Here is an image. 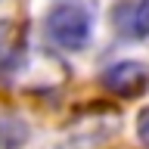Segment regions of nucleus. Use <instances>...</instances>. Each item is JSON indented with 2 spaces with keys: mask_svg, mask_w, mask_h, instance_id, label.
I'll use <instances>...</instances> for the list:
<instances>
[{
  "mask_svg": "<svg viewBox=\"0 0 149 149\" xmlns=\"http://www.w3.org/2000/svg\"><path fill=\"white\" fill-rule=\"evenodd\" d=\"M96 3L93 0H56L44 19V31L59 50H84L93 34Z\"/></svg>",
  "mask_w": 149,
  "mask_h": 149,
  "instance_id": "1",
  "label": "nucleus"
},
{
  "mask_svg": "<svg viewBox=\"0 0 149 149\" xmlns=\"http://www.w3.org/2000/svg\"><path fill=\"white\" fill-rule=\"evenodd\" d=\"M100 84L112 96L121 100H134L149 90V65L137 62V59H124V62H112L106 72L100 74Z\"/></svg>",
  "mask_w": 149,
  "mask_h": 149,
  "instance_id": "2",
  "label": "nucleus"
},
{
  "mask_svg": "<svg viewBox=\"0 0 149 149\" xmlns=\"http://www.w3.org/2000/svg\"><path fill=\"white\" fill-rule=\"evenodd\" d=\"M137 137H140V143L149 149V106L137 115Z\"/></svg>",
  "mask_w": 149,
  "mask_h": 149,
  "instance_id": "4",
  "label": "nucleus"
},
{
  "mask_svg": "<svg viewBox=\"0 0 149 149\" xmlns=\"http://www.w3.org/2000/svg\"><path fill=\"white\" fill-rule=\"evenodd\" d=\"M112 22H115V31L130 37V40L149 37V0H121V3H115Z\"/></svg>",
  "mask_w": 149,
  "mask_h": 149,
  "instance_id": "3",
  "label": "nucleus"
}]
</instances>
